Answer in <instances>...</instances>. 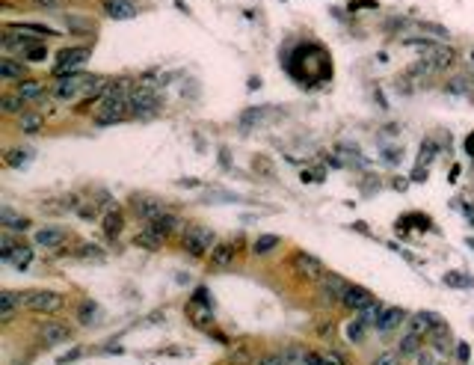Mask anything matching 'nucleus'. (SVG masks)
<instances>
[{"instance_id": "obj_1", "label": "nucleus", "mask_w": 474, "mask_h": 365, "mask_svg": "<svg viewBox=\"0 0 474 365\" xmlns=\"http://www.w3.org/2000/svg\"><path fill=\"white\" fill-rule=\"evenodd\" d=\"M131 116V101H127V95H104L101 104L95 107L92 113V122L95 125H116Z\"/></svg>"}, {"instance_id": "obj_2", "label": "nucleus", "mask_w": 474, "mask_h": 365, "mask_svg": "<svg viewBox=\"0 0 474 365\" xmlns=\"http://www.w3.org/2000/svg\"><path fill=\"white\" fill-rule=\"evenodd\" d=\"M89 57H92V51H89L86 45H77V48H68V51L59 54V60L54 66V77L56 81H63V77H74V75H81L86 63H89Z\"/></svg>"}, {"instance_id": "obj_3", "label": "nucleus", "mask_w": 474, "mask_h": 365, "mask_svg": "<svg viewBox=\"0 0 474 365\" xmlns=\"http://www.w3.org/2000/svg\"><path fill=\"white\" fill-rule=\"evenodd\" d=\"M21 300H24L21 309L36 315H56L59 309H65V297L56 291H27L21 294Z\"/></svg>"}, {"instance_id": "obj_4", "label": "nucleus", "mask_w": 474, "mask_h": 365, "mask_svg": "<svg viewBox=\"0 0 474 365\" xmlns=\"http://www.w3.org/2000/svg\"><path fill=\"white\" fill-rule=\"evenodd\" d=\"M181 246H184V253L193 255V259H202L205 253H211L216 246V235L211 229H205V226H187Z\"/></svg>"}, {"instance_id": "obj_5", "label": "nucleus", "mask_w": 474, "mask_h": 365, "mask_svg": "<svg viewBox=\"0 0 474 365\" xmlns=\"http://www.w3.org/2000/svg\"><path fill=\"white\" fill-rule=\"evenodd\" d=\"M453 60H457V51H453L451 45H439V48H433V51L424 54V60L421 63H415L412 66V72L415 75H433V72H444V68H451Z\"/></svg>"}, {"instance_id": "obj_6", "label": "nucleus", "mask_w": 474, "mask_h": 365, "mask_svg": "<svg viewBox=\"0 0 474 365\" xmlns=\"http://www.w3.org/2000/svg\"><path fill=\"white\" fill-rule=\"evenodd\" d=\"M131 208L145 223H152V220H157V217L169 214V211H166V202L157 199V196H152V193H134L131 196Z\"/></svg>"}, {"instance_id": "obj_7", "label": "nucleus", "mask_w": 474, "mask_h": 365, "mask_svg": "<svg viewBox=\"0 0 474 365\" xmlns=\"http://www.w3.org/2000/svg\"><path fill=\"white\" fill-rule=\"evenodd\" d=\"M0 45H3L6 54H33L42 42H39L36 36H27V33H18V30H12V27H6L3 39H0Z\"/></svg>"}, {"instance_id": "obj_8", "label": "nucleus", "mask_w": 474, "mask_h": 365, "mask_svg": "<svg viewBox=\"0 0 474 365\" xmlns=\"http://www.w3.org/2000/svg\"><path fill=\"white\" fill-rule=\"evenodd\" d=\"M127 101H131V116H143V119L161 110V101H157V95L152 90H131Z\"/></svg>"}, {"instance_id": "obj_9", "label": "nucleus", "mask_w": 474, "mask_h": 365, "mask_svg": "<svg viewBox=\"0 0 474 365\" xmlns=\"http://www.w3.org/2000/svg\"><path fill=\"white\" fill-rule=\"evenodd\" d=\"M293 268H296V273H300L302 279H309V282H320L326 276L323 262L314 259V255H309V253H293Z\"/></svg>"}, {"instance_id": "obj_10", "label": "nucleus", "mask_w": 474, "mask_h": 365, "mask_svg": "<svg viewBox=\"0 0 474 365\" xmlns=\"http://www.w3.org/2000/svg\"><path fill=\"white\" fill-rule=\"evenodd\" d=\"M403 321H409V315H406V312L398 309V306H385L382 315H380V321L373 324V327H377V333H380V335H389V333H394L398 327H403Z\"/></svg>"}, {"instance_id": "obj_11", "label": "nucleus", "mask_w": 474, "mask_h": 365, "mask_svg": "<svg viewBox=\"0 0 474 365\" xmlns=\"http://www.w3.org/2000/svg\"><path fill=\"white\" fill-rule=\"evenodd\" d=\"M371 303H373V294H371L368 288H362V285H350V288L344 291V297H341V306H344V309H353V312L368 309Z\"/></svg>"}, {"instance_id": "obj_12", "label": "nucleus", "mask_w": 474, "mask_h": 365, "mask_svg": "<svg viewBox=\"0 0 474 365\" xmlns=\"http://www.w3.org/2000/svg\"><path fill=\"white\" fill-rule=\"evenodd\" d=\"M187 318H190L199 330H214V303H202V300H193L187 306Z\"/></svg>"}, {"instance_id": "obj_13", "label": "nucleus", "mask_w": 474, "mask_h": 365, "mask_svg": "<svg viewBox=\"0 0 474 365\" xmlns=\"http://www.w3.org/2000/svg\"><path fill=\"white\" fill-rule=\"evenodd\" d=\"M101 9L113 21H131V18H136V12H140L131 0H101Z\"/></svg>"}, {"instance_id": "obj_14", "label": "nucleus", "mask_w": 474, "mask_h": 365, "mask_svg": "<svg viewBox=\"0 0 474 365\" xmlns=\"http://www.w3.org/2000/svg\"><path fill=\"white\" fill-rule=\"evenodd\" d=\"M72 339V330L65 327V324H42L39 327V342L48 344V348H54L59 342H68Z\"/></svg>"}, {"instance_id": "obj_15", "label": "nucleus", "mask_w": 474, "mask_h": 365, "mask_svg": "<svg viewBox=\"0 0 474 365\" xmlns=\"http://www.w3.org/2000/svg\"><path fill=\"white\" fill-rule=\"evenodd\" d=\"M166 238H169V235H166L157 223H145V229L136 235V244H140V246H148V250H161V246L166 244Z\"/></svg>"}, {"instance_id": "obj_16", "label": "nucleus", "mask_w": 474, "mask_h": 365, "mask_svg": "<svg viewBox=\"0 0 474 365\" xmlns=\"http://www.w3.org/2000/svg\"><path fill=\"white\" fill-rule=\"evenodd\" d=\"M65 229H56V226H48V229H39L36 232V246H42V250H56V246L65 244Z\"/></svg>"}, {"instance_id": "obj_17", "label": "nucleus", "mask_w": 474, "mask_h": 365, "mask_svg": "<svg viewBox=\"0 0 474 365\" xmlns=\"http://www.w3.org/2000/svg\"><path fill=\"white\" fill-rule=\"evenodd\" d=\"M0 77H3V81H24L27 66L12 60V57H0Z\"/></svg>"}, {"instance_id": "obj_18", "label": "nucleus", "mask_w": 474, "mask_h": 365, "mask_svg": "<svg viewBox=\"0 0 474 365\" xmlns=\"http://www.w3.org/2000/svg\"><path fill=\"white\" fill-rule=\"evenodd\" d=\"M234 259H237V246L234 244H216L211 250V264L214 268H229Z\"/></svg>"}, {"instance_id": "obj_19", "label": "nucleus", "mask_w": 474, "mask_h": 365, "mask_svg": "<svg viewBox=\"0 0 474 365\" xmlns=\"http://www.w3.org/2000/svg\"><path fill=\"white\" fill-rule=\"evenodd\" d=\"M323 294H326V297H332L335 303H341V297H344V291H347L350 288V282H344L341 279V276H332V273H326L323 276Z\"/></svg>"}, {"instance_id": "obj_20", "label": "nucleus", "mask_w": 474, "mask_h": 365, "mask_svg": "<svg viewBox=\"0 0 474 365\" xmlns=\"http://www.w3.org/2000/svg\"><path fill=\"white\" fill-rule=\"evenodd\" d=\"M18 95L24 98V101H36V98H42L45 95V86L42 81H33V77H24V81H18Z\"/></svg>"}, {"instance_id": "obj_21", "label": "nucleus", "mask_w": 474, "mask_h": 365, "mask_svg": "<svg viewBox=\"0 0 474 365\" xmlns=\"http://www.w3.org/2000/svg\"><path fill=\"white\" fill-rule=\"evenodd\" d=\"M421 342H424V335L406 333L400 339V344H398V353H400V357H418V353H421Z\"/></svg>"}, {"instance_id": "obj_22", "label": "nucleus", "mask_w": 474, "mask_h": 365, "mask_svg": "<svg viewBox=\"0 0 474 365\" xmlns=\"http://www.w3.org/2000/svg\"><path fill=\"white\" fill-rule=\"evenodd\" d=\"M0 223H3L6 229H15V232H27V229H30V220H27V217L15 214L12 208H3V211H0Z\"/></svg>"}, {"instance_id": "obj_23", "label": "nucleus", "mask_w": 474, "mask_h": 365, "mask_svg": "<svg viewBox=\"0 0 474 365\" xmlns=\"http://www.w3.org/2000/svg\"><path fill=\"white\" fill-rule=\"evenodd\" d=\"M6 262H12L15 264V268L18 270H27L30 268V264H33V250H30V246L27 244H18L15 246V250H12V255H9V259Z\"/></svg>"}, {"instance_id": "obj_24", "label": "nucleus", "mask_w": 474, "mask_h": 365, "mask_svg": "<svg viewBox=\"0 0 474 365\" xmlns=\"http://www.w3.org/2000/svg\"><path fill=\"white\" fill-rule=\"evenodd\" d=\"M18 128L24 134H39L45 128V119L39 113H18Z\"/></svg>"}, {"instance_id": "obj_25", "label": "nucleus", "mask_w": 474, "mask_h": 365, "mask_svg": "<svg viewBox=\"0 0 474 365\" xmlns=\"http://www.w3.org/2000/svg\"><path fill=\"white\" fill-rule=\"evenodd\" d=\"M12 30L18 33H27V36H36V39H42V36H54L51 27H45V24H36V21H18V24H9Z\"/></svg>"}, {"instance_id": "obj_26", "label": "nucleus", "mask_w": 474, "mask_h": 365, "mask_svg": "<svg viewBox=\"0 0 474 365\" xmlns=\"http://www.w3.org/2000/svg\"><path fill=\"white\" fill-rule=\"evenodd\" d=\"M18 306H24L21 294H15V291H3V294H0V315H3V318H9Z\"/></svg>"}, {"instance_id": "obj_27", "label": "nucleus", "mask_w": 474, "mask_h": 365, "mask_svg": "<svg viewBox=\"0 0 474 365\" xmlns=\"http://www.w3.org/2000/svg\"><path fill=\"white\" fill-rule=\"evenodd\" d=\"M273 110H267V107H252V110H246L240 116V128L246 131V128H252V125H258V122H267L264 116H270Z\"/></svg>"}, {"instance_id": "obj_28", "label": "nucleus", "mask_w": 474, "mask_h": 365, "mask_svg": "<svg viewBox=\"0 0 474 365\" xmlns=\"http://www.w3.org/2000/svg\"><path fill=\"white\" fill-rule=\"evenodd\" d=\"M406 333H418V335H427L430 333V312H418V315H409V330Z\"/></svg>"}, {"instance_id": "obj_29", "label": "nucleus", "mask_w": 474, "mask_h": 365, "mask_svg": "<svg viewBox=\"0 0 474 365\" xmlns=\"http://www.w3.org/2000/svg\"><path fill=\"white\" fill-rule=\"evenodd\" d=\"M122 226H125V220H122V214H118V211L104 214V235H107V238H116V235L122 232Z\"/></svg>"}, {"instance_id": "obj_30", "label": "nucleus", "mask_w": 474, "mask_h": 365, "mask_svg": "<svg viewBox=\"0 0 474 365\" xmlns=\"http://www.w3.org/2000/svg\"><path fill=\"white\" fill-rule=\"evenodd\" d=\"M27 101L18 92H9V95H3V101H0V107H3V113H24L21 107H24Z\"/></svg>"}, {"instance_id": "obj_31", "label": "nucleus", "mask_w": 474, "mask_h": 365, "mask_svg": "<svg viewBox=\"0 0 474 365\" xmlns=\"http://www.w3.org/2000/svg\"><path fill=\"white\" fill-rule=\"evenodd\" d=\"M444 282L453 285V288H474V279L466 273H460V270H451V273H444Z\"/></svg>"}, {"instance_id": "obj_32", "label": "nucleus", "mask_w": 474, "mask_h": 365, "mask_svg": "<svg viewBox=\"0 0 474 365\" xmlns=\"http://www.w3.org/2000/svg\"><path fill=\"white\" fill-rule=\"evenodd\" d=\"M276 246H279V238H276V235H261V238L252 244V250L258 255H267V253H273Z\"/></svg>"}, {"instance_id": "obj_33", "label": "nucleus", "mask_w": 474, "mask_h": 365, "mask_svg": "<svg viewBox=\"0 0 474 365\" xmlns=\"http://www.w3.org/2000/svg\"><path fill=\"white\" fill-rule=\"evenodd\" d=\"M30 157H33L30 149H9L6 152V166H24Z\"/></svg>"}, {"instance_id": "obj_34", "label": "nucleus", "mask_w": 474, "mask_h": 365, "mask_svg": "<svg viewBox=\"0 0 474 365\" xmlns=\"http://www.w3.org/2000/svg\"><path fill=\"white\" fill-rule=\"evenodd\" d=\"M18 244H21V241H18V238H15V235H12V232H3V238H0V259H3V262H6V259H9V255H12V250H15V246H18Z\"/></svg>"}, {"instance_id": "obj_35", "label": "nucleus", "mask_w": 474, "mask_h": 365, "mask_svg": "<svg viewBox=\"0 0 474 365\" xmlns=\"http://www.w3.org/2000/svg\"><path fill=\"white\" fill-rule=\"evenodd\" d=\"M382 309H385V306H380L377 300H373V303L368 306V309H362V312H359V318H362L364 324H377V321H380V315H382Z\"/></svg>"}, {"instance_id": "obj_36", "label": "nucleus", "mask_w": 474, "mask_h": 365, "mask_svg": "<svg viewBox=\"0 0 474 365\" xmlns=\"http://www.w3.org/2000/svg\"><path fill=\"white\" fill-rule=\"evenodd\" d=\"M364 327H368V324H364L362 318L353 321L350 327H347V339H350V342H362V339H364Z\"/></svg>"}, {"instance_id": "obj_37", "label": "nucleus", "mask_w": 474, "mask_h": 365, "mask_svg": "<svg viewBox=\"0 0 474 365\" xmlns=\"http://www.w3.org/2000/svg\"><path fill=\"white\" fill-rule=\"evenodd\" d=\"M77 255H81V259H95V262H101V259H104V250H101V246L86 244V246H81V250H77Z\"/></svg>"}, {"instance_id": "obj_38", "label": "nucleus", "mask_w": 474, "mask_h": 365, "mask_svg": "<svg viewBox=\"0 0 474 365\" xmlns=\"http://www.w3.org/2000/svg\"><path fill=\"white\" fill-rule=\"evenodd\" d=\"M288 353H267V357H261L255 365H288Z\"/></svg>"}, {"instance_id": "obj_39", "label": "nucleus", "mask_w": 474, "mask_h": 365, "mask_svg": "<svg viewBox=\"0 0 474 365\" xmlns=\"http://www.w3.org/2000/svg\"><path fill=\"white\" fill-rule=\"evenodd\" d=\"M371 365H400V353H391V351H385V353H380V357L373 359Z\"/></svg>"}, {"instance_id": "obj_40", "label": "nucleus", "mask_w": 474, "mask_h": 365, "mask_svg": "<svg viewBox=\"0 0 474 365\" xmlns=\"http://www.w3.org/2000/svg\"><path fill=\"white\" fill-rule=\"evenodd\" d=\"M457 359H460V362H468V359H471V348H468L466 342L457 344Z\"/></svg>"}, {"instance_id": "obj_41", "label": "nucleus", "mask_w": 474, "mask_h": 365, "mask_svg": "<svg viewBox=\"0 0 474 365\" xmlns=\"http://www.w3.org/2000/svg\"><path fill=\"white\" fill-rule=\"evenodd\" d=\"M323 362L326 365H347V359H344L341 353H323Z\"/></svg>"}, {"instance_id": "obj_42", "label": "nucleus", "mask_w": 474, "mask_h": 365, "mask_svg": "<svg viewBox=\"0 0 474 365\" xmlns=\"http://www.w3.org/2000/svg\"><path fill=\"white\" fill-rule=\"evenodd\" d=\"M98 309V306H92V303H83L81 306V321H92V312Z\"/></svg>"}, {"instance_id": "obj_43", "label": "nucleus", "mask_w": 474, "mask_h": 365, "mask_svg": "<svg viewBox=\"0 0 474 365\" xmlns=\"http://www.w3.org/2000/svg\"><path fill=\"white\" fill-rule=\"evenodd\" d=\"M418 365H436V357H433L430 351H421L418 353Z\"/></svg>"}, {"instance_id": "obj_44", "label": "nucleus", "mask_w": 474, "mask_h": 365, "mask_svg": "<svg viewBox=\"0 0 474 365\" xmlns=\"http://www.w3.org/2000/svg\"><path fill=\"white\" fill-rule=\"evenodd\" d=\"M448 92H468V83L466 81H453V83H448Z\"/></svg>"}, {"instance_id": "obj_45", "label": "nucleus", "mask_w": 474, "mask_h": 365, "mask_svg": "<svg viewBox=\"0 0 474 365\" xmlns=\"http://www.w3.org/2000/svg\"><path fill=\"white\" fill-rule=\"evenodd\" d=\"M39 6H45V9H59L63 6V0H36Z\"/></svg>"}, {"instance_id": "obj_46", "label": "nucleus", "mask_w": 474, "mask_h": 365, "mask_svg": "<svg viewBox=\"0 0 474 365\" xmlns=\"http://www.w3.org/2000/svg\"><path fill=\"white\" fill-rule=\"evenodd\" d=\"M466 152H468V155H474V134H471L468 140H466Z\"/></svg>"}, {"instance_id": "obj_47", "label": "nucleus", "mask_w": 474, "mask_h": 365, "mask_svg": "<svg viewBox=\"0 0 474 365\" xmlns=\"http://www.w3.org/2000/svg\"><path fill=\"white\" fill-rule=\"evenodd\" d=\"M471 83H474V72H471Z\"/></svg>"}]
</instances>
